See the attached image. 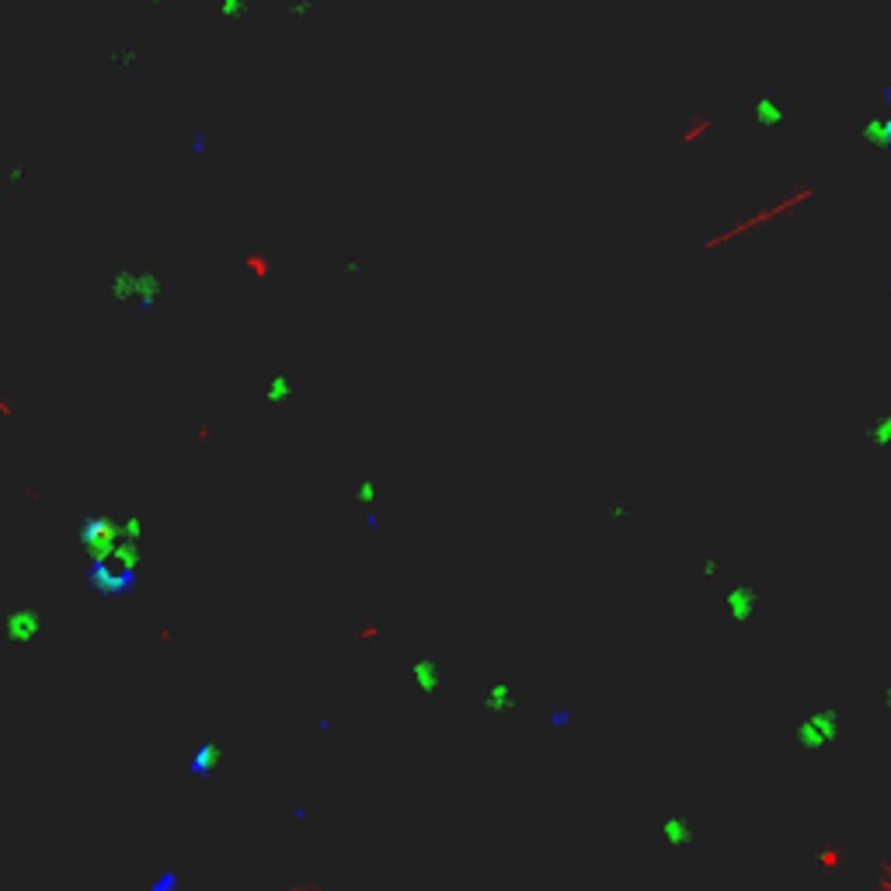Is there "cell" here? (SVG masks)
<instances>
[{"label":"cell","mask_w":891,"mask_h":891,"mask_svg":"<svg viewBox=\"0 0 891 891\" xmlns=\"http://www.w3.org/2000/svg\"><path fill=\"white\" fill-rule=\"evenodd\" d=\"M700 575H703V578H714V575H718V561H714V557H707V561L700 564Z\"/></svg>","instance_id":"obj_13"},{"label":"cell","mask_w":891,"mask_h":891,"mask_svg":"<svg viewBox=\"0 0 891 891\" xmlns=\"http://www.w3.org/2000/svg\"><path fill=\"white\" fill-rule=\"evenodd\" d=\"M268 397H272V401H279V404L293 397V383H289V376H275V380H272V387H268Z\"/></svg>","instance_id":"obj_11"},{"label":"cell","mask_w":891,"mask_h":891,"mask_svg":"<svg viewBox=\"0 0 891 891\" xmlns=\"http://www.w3.org/2000/svg\"><path fill=\"white\" fill-rule=\"evenodd\" d=\"M4 633H7V641H14V644L35 641V637L42 633V616H39V609L22 606V609L7 613V620H4Z\"/></svg>","instance_id":"obj_3"},{"label":"cell","mask_w":891,"mask_h":891,"mask_svg":"<svg viewBox=\"0 0 891 891\" xmlns=\"http://www.w3.org/2000/svg\"><path fill=\"white\" fill-rule=\"evenodd\" d=\"M481 711L488 714V718H505V714H512L516 711V690H512V683L509 679H494L485 696H481Z\"/></svg>","instance_id":"obj_4"},{"label":"cell","mask_w":891,"mask_h":891,"mask_svg":"<svg viewBox=\"0 0 891 891\" xmlns=\"http://www.w3.org/2000/svg\"><path fill=\"white\" fill-rule=\"evenodd\" d=\"M661 835H665L668 846H690L696 833H693L690 818H679V815H676V818H665V822H661Z\"/></svg>","instance_id":"obj_8"},{"label":"cell","mask_w":891,"mask_h":891,"mask_svg":"<svg viewBox=\"0 0 891 891\" xmlns=\"http://www.w3.org/2000/svg\"><path fill=\"white\" fill-rule=\"evenodd\" d=\"M870 144H878V146H891V116H885V118H878L874 126H870Z\"/></svg>","instance_id":"obj_10"},{"label":"cell","mask_w":891,"mask_h":891,"mask_svg":"<svg viewBox=\"0 0 891 891\" xmlns=\"http://www.w3.org/2000/svg\"><path fill=\"white\" fill-rule=\"evenodd\" d=\"M881 703H885V707L891 711V686H885V690H881Z\"/></svg>","instance_id":"obj_14"},{"label":"cell","mask_w":891,"mask_h":891,"mask_svg":"<svg viewBox=\"0 0 891 891\" xmlns=\"http://www.w3.org/2000/svg\"><path fill=\"white\" fill-rule=\"evenodd\" d=\"M150 891H178V878H174L171 870L168 874H161L153 885H150Z\"/></svg>","instance_id":"obj_12"},{"label":"cell","mask_w":891,"mask_h":891,"mask_svg":"<svg viewBox=\"0 0 891 891\" xmlns=\"http://www.w3.org/2000/svg\"><path fill=\"white\" fill-rule=\"evenodd\" d=\"M724 613L731 624H748L756 620L759 613V589L752 581H735L728 592H724Z\"/></svg>","instance_id":"obj_2"},{"label":"cell","mask_w":891,"mask_h":891,"mask_svg":"<svg viewBox=\"0 0 891 891\" xmlns=\"http://www.w3.org/2000/svg\"><path fill=\"white\" fill-rule=\"evenodd\" d=\"M411 679H415V690L422 696H439L442 693V665L435 659H418L411 665Z\"/></svg>","instance_id":"obj_5"},{"label":"cell","mask_w":891,"mask_h":891,"mask_svg":"<svg viewBox=\"0 0 891 891\" xmlns=\"http://www.w3.org/2000/svg\"><path fill=\"white\" fill-rule=\"evenodd\" d=\"M216 766H220V748L216 742H199V746L192 748V756H188V773L192 776H213L216 773Z\"/></svg>","instance_id":"obj_6"},{"label":"cell","mask_w":891,"mask_h":891,"mask_svg":"<svg viewBox=\"0 0 891 891\" xmlns=\"http://www.w3.org/2000/svg\"><path fill=\"white\" fill-rule=\"evenodd\" d=\"M863 439L874 446V450H891V411H878L867 425H863Z\"/></svg>","instance_id":"obj_7"},{"label":"cell","mask_w":891,"mask_h":891,"mask_svg":"<svg viewBox=\"0 0 891 891\" xmlns=\"http://www.w3.org/2000/svg\"><path fill=\"white\" fill-rule=\"evenodd\" d=\"M376 494H380V488H376L373 477H363V481L355 485V502H359V505H366V512L376 505Z\"/></svg>","instance_id":"obj_9"},{"label":"cell","mask_w":891,"mask_h":891,"mask_svg":"<svg viewBox=\"0 0 891 891\" xmlns=\"http://www.w3.org/2000/svg\"><path fill=\"white\" fill-rule=\"evenodd\" d=\"M839 738H843V718L833 707H815L794 724V742L805 752H825L839 746Z\"/></svg>","instance_id":"obj_1"}]
</instances>
